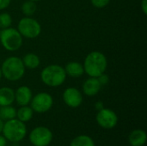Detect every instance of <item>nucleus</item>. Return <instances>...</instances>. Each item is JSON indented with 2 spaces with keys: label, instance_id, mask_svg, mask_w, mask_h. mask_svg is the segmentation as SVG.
<instances>
[{
  "label": "nucleus",
  "instance_id": "nucleus-32",
  "mask_svg": "<svg viewBox=\"0 0 147 146\" xmlns=\"http://www.w3.org/2000/svg\"><path fill=\"white\" fill-rule=\"evenodd\" d=\"M29 146H34V145H29Z\"/></svg>",
  "mask_w": 147,
  "mask_h": 146
},
{
  "label": "nucleus",
  "instance_id": "nucleus-2",
  "mask_svg": "<svg viewBox=\"0 0 147 146\" xmlns=\"http://www.w3.org/2000/svg\"><path fill=\"white\" fill-rule=\"evenodd\" d=\"M0 67L3 77L11 82L18 81L22 78L26 71L22 59L16 56L5 59Z\"/></svg>",
  "mask_w": 147,
  "mask_h": 146
},
{
  "label": "nucleus",
  "instance_id": "nucleus-12",
  "mask_svg": "<svg viewBox=\"0 0 147 146\" xmlns=\"http://www.w3.org/2000/svg\"><path fill=\"white\" fill-rule=\"evenodd\" d=\"M102 85L99 83L97 77H90L83 83V92L87 96H94L99 93L102 89Z\"/></svg>",
  "mask_w": 147,
  "mask_h": 146
},
{
  "label": "nucleus",
  "instance_id": "nucleus-29",
  "mask_svg": "<svg viewBox=\"0 0 147 146\" xmlns=\"http://www.w3.org/2000/svg\"><path fill=\"white\" fill-rule=\"evenodd\" d=\"M2 77H3V74H2V71H1V67H0V80Z\"/></svg>",
  "mask_w": 147,
  "mask_h": 146
},
{
  "label": "nucleus",
  "instance_id": "nucleus-26",
  "mask_svg": "<svg viewBox=\"0 0 147 146\" xmlns=\"http://www.w3.org/2000/svg\"><path fill=\"white\" fill-rule=\"evenodd\" d=\"M95 108H96V109L97 111H100V110H102V108H104V104H103L102 102H100V101H99V102H96Z\"/></svg>",
  "mask_w": 147,
  "mask_h": 146
},
{
  "label": "nucleus",
  "instance_id": "nucleus-17",
  "mask_svg": "<svg viewBox=\"0 0 147 146\" xmlns=\"http://www.w3.org/2000/svg\"><path fill=\"white\" fill-rule=\"evenodd\" d=\"M34 115V111L28 105L27 106H22L18 110H16V119L22 121V122H28L29 121Z\"/></svg>",
  "mask_w": 147,
  "mask_h": 146
},
{
  "label": "nucleus",
  "instance_id": "nucleus-31",
  "mask_svg": "<svg viewBox=\"0 0 147 146\" xmlns=\"http://www.w3.org/2000/svg\"><path fill=\"white\" fill-rule=\"evenodd\" d=\"M0 34H1V29H0Z\"/></svg>",
  "mask_w": 147,
  "mask_h": 146
},
{
  "label": "nucleus",
  "instance_id": "nucleus-6",
  "mask_svg": "<svg viewBox=\"0 0 147 146\" xmlns=\"http://www.w3.org/2000/svg\"><path fill=\"white\" fill-rule=\"evenodd\" d=\"M17 30L22 38L35 39L41 33V26L34 18L31 16H24L19 21Z\"/></svg>",
  "mask_w": 147,
  "mask_h": 146
},
{
  "label": "nucleus",
  "instance_id": "nucleus-21",
  "mask_svg": "<svg viewBox=\"0 0 147 146\" xmlns=\"http://www.w3.org/2000/svg\"><path fill=\"white\" fill-rule=\"evenodd\" d=\"M12 24V17L11 15L7 13L3 12L0 14V29H4L8 28L11 26Z\"/></svg>",
  "mask_w": 147,
  "mask_h": 146
},
{
  "label": "nucleus",
  "instance_id": "nucleus-25",
  "mask_svg": "<svg viewBox=\"0 0 147 146\" xmlns=\"http://www.w3.org/2000/svg\"><path fill=\"white\" fill-rule=\"evenodd\" d=\"M140 7H141V9H142L143 14H144V15H146L147 14V0H142V1H141Z\"/></svg>",
  "mask_w": 147,
  "mask_h": 146
},
{
  "label": "nucleus",
  "instance_id": "nucleus-4",
  "mask_svg": "<svg viewBox=\"0 0 147 146\" xmlns=\"http://www.w3.org/2000/svg\"><path fill=\"white\" fill-rule=\"evenodd\" d=\"M3 135L9 142L17 143L22 141L27 135V127L24 122L16 118L6 120L3 123Z\"/></svg>",
  "mask_w": 147,
  "mask_h": 146
},
{
  "label": "nucleus",
  "instance_id": "nucleus-16",
  "mask_svg": "<svg viewBox=\"0 0 147 146\" xmlns=\"http://www.w3.org/2000/svg\"><path fill=\"white\" fill-rule=\"evenodd\" d=\"M22 60L25 68H28L29 70H34L38 68L40 65V59L39 56L34 52H28L25 54Z\"/></svg>",
  "mask_w": 147,
  "mask_h": 146
},
{
  "label": "nucleus",
  "instance_id": "nucleus-10",
  "mask_svg": "<svg viewBox=\"0 0 147 146\" xmlns=\"http://www.w3.org/2000/svg\"><path fill=\"white\" fill-rule=\"evenodd\" d=\"M64 102L71 108H78L83 102V95L80 90L74 87H69L63 93Z\"/></svg>",
  "mask_w": 147,
  "mask_h": 146
},
{
  "label": "nucleus",
  "instance_id": "nucleus-19",
  "mask_svg": "<svg viewBox=\"0 0 147 146\" xmlns=\"http://www.w3.org/2000/svg\"><path fill=\"white\" fill-rule=\"evenodd\" d=\"M70 146H96L94 140L88 135H79L73 139Z\"/></svg>",
  "mask_w": 147,
  "mask_h": 146
},
{
  "label": "nucleus",
  "instance_id": "nucleus-18",
  "mask_svg": "<svg viewBox=\"0 0 147 146\" xmlns=\"http://www.w3.org/2000/svg\"><path fill=\"white\" fill-rule=\"evenodd\" d=\"M16 117V109L11 105L0 107V119L3 120H9Z\"/></svg>",
  "mask_w": 147,
  "mask_h": 146
},
{
  "label": "nucleus",
  "instance_id": "nucleus-5",
  "mask_svg": "<svg viewBox=\"0 0 147 146\" xmlns=\"http://www.w3.org/2000/svg\"><path fill=\"white\" fill-rule=\"evenodd\" d=\"M22 36L14 28H8L1 30L0 42L3 47L9 52H16L22 45Z\"/></svg>",
  "mask_w": 147,
  "mask_h": 146
},
{
  "label": "nucleus",
  "instance_id": "nucleus-28",
  "mask_svg": "<svg viewBox=\"0 0 147 146\" xmlns=\"http://www.w3.org/2000/svg\"><path fill=\"white\" fill-rule=\"evenodd\" d=\"M3 120L0 119V133L3 131Z\"/></svg>",
  "mask_w": 147,
  "mask_h": 146
},
{
  "label": "nucleus",
  "instance_id": "nucleus-27",
  "mask_svg": "<svg viewBox=\"0 0 147 146\" xmlns=\"http://www.w3.org/2000/svg\"><path fill=\"white\" fill-rule=\"evenodd\" d=\"M7 145V139L3 137V135L0 134V146H6Z\"/></svg>",
  "mask_w": 147,
  "mask_h": 146
},
{
  "label": "nucleus",
  "instance_id": "nucleus-13",
  "mask_svg": "<svg viewBox=\"0 0 147 146\" xmlns=\"http://www.w3.org/2000/svg\"><path fill=\"white\" fill-rule=\"evenodd\" d=\"M64 69L66 76H69L73 78L80 77L84 74V69L83 64L77 61L68 62Z\"/></svg>",
  "mask_w": 147,
  "mask_h": 146
},
{
  "label": "nucleus",
  "instance_id": "nucleus-8",
  "mask_svg": "<svg viewBox=\"0 0 147 146\" xmlns=\"http://www.w3.org/2000/svg\"><path fill=\"white\" fill-rule=\"evenodd\" d=\"M53 105V96L47 92H40L32 97L30 107L34 112L43 114L49 111Z\"/></svg>",
  "mask_w": 147,
  "mask_h": 146
},
{
  "label": "nucleus",
  "instance_id": "nucleus-24",
  "mask_svg": "<svg viewBox=\"0 0 147 146\" xmlns=\"http://www.w3.org/2000/svg\"><path fill=\"white\" fill-rule=\"evenodd\" d=\"M11 0H0V10L5 9L9 6Z\"/></svg>",
  "mask_w": 147,
  "mask_h": 146
},
{
  "label": "nucleus",
  "instance_id": "nucleus-3",
  "mask_svg": "<svg viewBox=\"0 0 147 146\" xmlns=\"http://www.w3.org/2000/svg\"><path fill=\"white\" fill-rule=\"evenodd\" d=\"M66 77L64 67L55 64L46 66L40 72L41 82L45 85L53 88L61 86L65 83Z\"/></svg>",
  "mask_w": 147,
  "mask_h": 146
},
{
  "label": "nucleus",
  "instance_id": "nucleus-15",
  "mask_svg": "<svg viewBox=\"0 0 147 146\" xmlns=\"http://www.w3.org/2000/svg\"><path fill=\"white\" fill-rule=\"evenodd\" d=\"M15 102V91L9 87L0 88V107L12 105Z\"/></svg>",
  "mask_w": 147,
  "mask_h": 146
},
{
  "label": "nucleus",
  "instance_id": "nucleus-30",
  "mask_svg": "<svg viewBox=\"0 0 147 146\" xmlns=\"http://www.w3.org/2000/svg\"><path fill=\"white\" fill-rule=\"evenodd\" d=\"M31 1H34V2H38V1H40V0H31Z\"/></svg>",
  "mask_w": 147,
  "mask_h": 146
},
{
  "label": "nucleus",
  "instance_id": "nucleus-11",
  "mask_svg": "<svg viewBox=\"0 0 147 146\" xmlns=\"http://www.w3.org/2000/svg\"><path fill=\"white\" fill-rule=\"evenodd\" d=\"M33 97L32 91L29 87L22 85L15 91V101L19 106H27L30 103Z\"/></svg>",
  "mask_w": 147,
  "mask_h": 146
},
{
  "label": "nucleus",
  "instance_id": "nucleus-23",
  "mask_svg": "<svg viewBox=\"0 0 147 146\" xmlns=\"http://www.w3.org/2000/svg\"><path fill=\"white\" fill-rule=\"evenodd\" d=\"M97 79H98V81H99V83H101L102 86L107 85L109 83V76L107 74H105V72L102 73V75H100L99 77H97Z\"/></svg>",
  "mask_w": 147,
  "mask_h": 146
},
{
  "label": "nucleus",
  "instance_id": "nucleus-1",
  "mask_svg": "<svg viewBox=\"0 0 147 146\" xmlns=\"http://www.w3.org/2000/svg\"><path fill=\"white\" fill-rule=\"evenodd\" d=\"M83 65L84 73L89 77H97L106 71L108 60L102 52L99 51H93L85 57Z\"/></svg>",
  "mask_w": 147,
  "mask_h": 146
},
{
  "label": "nucleus",
  "instance_id": "nucleus-20",
  "mask_svg": "<svg viewBox=\"0 0 147 146\" xmlns=\"http://www.w3.org/2000/svg\"><path fill=\"white\" fill-rule=\"evenodd\" d=\"M22 12L25 16H32L36 9H37V5H36V2L31 1V0H28L25 1L21 7Z\"/></svg>",
  "mask_w": 147,
  "mask_h": 146
},
{
  "label": "nucleus",
  "instance_id": "nucleus-14",
  "mask_svg": "<svg viewBox=\"0 0 147 146\" xmlns=\"http://www.w3.org/2000/svg\"><path fill=\"white\" fill-rule=\"evenodd\" d=\"M128 142L131 146H143L146 142V133L141 129L132 131L128 135Z\"/></svg>",
  "mask_w": 147,
  "mask_h": 146
},
{
  "label": "nucleus",
  "instance_id": "nucleus-9",
  "mask_svg": "<svg viewBox=\"0 0 147 146\" xmlns=\"http://www.w3.org/2000/svg\"><path fill=\"white\" fill-rule=\"evenodd\" d=\"M96 120L102 128L110 130L116 126L118 123V116L112 109L104 108L102 110L97 111Z\"/></svg>",
  "mask_w": 147,
  "mask_h": 146
},
{
  "label": "nucleus",
  "instance_id": "nucleus-22",
  "mask_svg": "<svg viewBox=\"0 0 147 146\" xmlns=\"http://www.w3.org/2000/svg\"><path fill=\"white\" fill-rule=\"evenodd\" d=\"M90 2L94 7L98 9H102L109 3L110 0H90Z\"/></svg>",
  "mask_w": 147,
  "mask_h": 146
},
{
  "label": "nucleus",
  "instance_id": "nucleus-7",
  "mask_svg": "<svg viewBox=\"0 0 147 146\" xmlns=\"http://www.w3.org/2000/svg\"><path fill=\"white\" fill-rule=\"evenodd\" d=\"M53 133L46 126H37L29 134V141L32 145L48 146L53 140Z\"/></svg>",
  "mask_w": 147,
  "mask_h": 146
}]
</instances>
